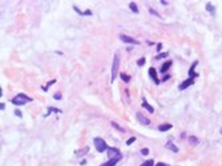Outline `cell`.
<instances>
[{"label":"cell","mask_w":222,"mask_h":166,"mask_svg":"<svg viewBox=\"0 0 222 166\" xmlns=\"http://www.w3.org/2000/svg\"><path fill=\"white\" fill-rule=\"evenodd\" d=\"M166 148H168V149H170V150H173V151H176V153L178 151V148L176 146V145H173L172 142H168V144H166Z\"/></svg>","instance_id":"12"},{"label":"cell","mask_w":222,"mask_h":166,"mask_svg":"<svg viewBox=\"0 0 222 166\" xmlns=\"http://www.w3.org/2000/svg\"><path fill=\"white\" fill-rule=\"evenodd\" d=\"M196 65H197V61H196L194 64H193L192 67H190V69H189V76H190V77H193V74L196 76V73H194V68H196Z\"/></svg>","instance_id":"18"},{"label":"cell","mask_w":222,"mask_h":166,"mask_svg":"<svg viewBox=\"0 0 222 166\" xmlns=\"http://www.w3.org/2000/svg\"><path fill=\"white\" fill-rule=\"evenodd\" d=\"M221 134H222V129H221Z\"/></svg>","instance_id":"27"},{"label":"cell","mask_w":222,"mask_h":166,"mask_svg":"<svg viewBox=\"0 0 222 166\" xmlns=\"http://www.w3.org/2000/svg\"><path fill=\"white\" fill-rule=\"evenodd\" d=\"M120 77H121L122 80H124L125 82H129V81H130V76H128V74H126V73H124V72H121V73H120Z\"/></svg>","instance_id":"15"},{"label":"cell","mask_w":222,"mask_h":166,"mask_svg":"<svg viewBox=\"0 0 222 166\" xmlns=\"http://www.w3.org/2000/svg\"><path fill=\"white\" fill-rule=\"evenodd\" d=\"M108 154L110 156V158H115V157L121 156L120 150H118V149H116V148H109V149H108Z\"/></svg>","instance_id":"7"},{"label":"cell","mask_w":222,"mask_h":166,"mask_svg":"<svg viewBox=\"0 0 222 166\" xmlns=\"http://www.w3.org/2000/svg\"><path fill=\"white\" fill-rule=\"evenodd\" d=\"M110 124H112V126H113V128H116V129H117L118 131H122V133H124V131H125L124 128L120 126V125H117V124H116V122H110Z\"/></svg>","instance_id":"17"},{"label":"cell","mask_w":222,"mask_h":166,"mask_svg":"<svg viewBox=\"0 0 222 166\" xmlns=\"http://www.w3.org/2000/svg\"><path fill=\"white\" fill-rule=\"evenodd\" d=\"M149 76L152 77L153 81H154L156 84H158V82H160V80H158V77H157V72H156L154 68H150V69H149Z\"/></svg>","instance_id":"9"},{"label":"cell","mask_w":222,"mask_h":166,"mask_svg":"<svg viewBox=\"0 0 222 166\" xmlns=\"http://www.w3.org/2000/svg\"><path fill=\"white\" fill-rule=\"evenodd\" d=\"M137 120L141 122L142 125H149V122H150L149 118H146V117H145L142 113H137Z\"/></svg>","instance_id":"8"},{"label":"cell","mask_w":222,"mask_h":166,"mask_svg":"<svg viewBox=\"0 0 222 166\" xmlns=\"http://www.w3.org/2000/svg\"><path fill=\"white\" fill-rule=\"evenodd\" d=\"M121 157L122 156H118V157H115V158H110L109 161L108 162H105V164H102V165H100V166H115L116 164H117L118 161L121 159Z\"/></svg>","instance_id":"6"},{"label":"cell","mask_w":222,"mask_h":166,"mask_svg":"<svg viewBox=\"0 0 222 166\" xmlns=\"http://www.w3.org/2000/svg\"><path fill=\"white\" fill-rule=\"evenodd\" d=\"M93 142H95L96 149H97V150L100 151V153H102V151H105V150H108V145H107V142H105L102 138H100V137H96V138L93 140Z\"/></svg>","instance_id":"3"},{"label":"cell","mask_w":222,"mask_h":166,"mask_svg":"<svg viewBox=\"0 0 222 166\" xmlns=\"http://www.w3.org/2000/svg\"><path fill=\"white\" fill-rule=\"evenodd\" d=\"M120 39L124 43H128V44H135V45L140 44V41H138V40L133 39V37H130V36H126V35H120Z\"/></svg>","instance_id":"5"},{"label":"cell","mask_w":222,"mask_h":166,"mask_svg":"<svg viewBox=\"0 0 222 166\" xmlns=\"http://www.w3.org/2000/svg\"><path fill=\"white\" fill-rule=\"evenodd\" d=\"M206 10L209 11V12L212 13V15H215V10H214V7H213V5L210 4V3H207V4H206Z\"/></svg>","instance_id":"13"},{"label":"cell","mask_w":222,"mask_h":166,"mask_svg":"<svg viewBox=\"0 0 222 166\" xmlns=\"http://www.w3.org/2000/svg\"><path fill=\"white\" fill-rule=\"evenodd\" d=\"M135 141H136V138H135V137H132V138H129V140H128V141H126V145L133 144V142H135Z\"/></svg>","instance_id":"23"},{"label":"cell","mask_w":222,"mask_h":166,"mask_svg":"<svg viewBox=\"0 0 222 166\" xmlns=\"http://www.w3.org/2000/svg\"><path fill=\"white\" fill-rule=\"evenodd\" d=\"M129 7H130V10H132L135 13H137V12H138V8H137V5H136V3H133V1H132V3L129 4Z\"/></svg>","instance_id":"19"},{"label":"cell","mask_w":222,"mask_h":166,"mask_svg":"<svg viewBox=\"0 0 222 166\" xmlns=\"http://www.w3.org/2000/svg\"><path fill=\"white\" fill-rule=\"evenodd\" d=\"M162 57H168V53L166 52H165V53H160V55L156 56V60H160V59H162Z\"/></svg>","instance_id":"21"},{"label":"cell","mask_w":222,"mask_h":166,"mask_svg":"<svg viewBox=\"0 0 222 166\" xmlns=\"http://www.w3.org/2000/svg\"><path fill=\"white\" fill-rule=\"evenodd\" d=\"M193 84H194V79H193V77H189L187 80H185L184 82H181V84L178 85V89H180V90H184V89L189 88L190 85H193Z\"/></svg>","instance_id":"4"},{"label":"cell","mask_w":222,"mask_h":166,"mask_svg":"<svg viewBox=\"0 0 222 166\" xmlns=\"http://www.w3.org/2000/svg\"><path fill=\"white\" fill-rule=\"evenodd\" d=\"M144 64H145V59H144V57H141V59L137 61V65H144Z\"/></svg>","instance_id":"22"},{"label":"cell","mask_w":222,"mask_h":166,"mask_svg":"<svg viewBox=\"0 0 222 166\" xmlns=\"http://www.w3.org/2000/svg\"><path fill=\"white\" fill-rule=\"evenodd\" d=\"M169 129H172V124H162V125L158 126V130L160 131H166Z\"/></svg>","instance_id":"10"},{"label":"cell","mask_w":222,"mask_h":166,"mask_svg":"<svg viewBox=\"0 0 222 166\" xmlns=\"http://www.w3.org/2000/svg\"><path fill=\"white\" fill-rule=\"evenodd\" d=\"M170 65H172V61H170V60H169V61H166V62H165V64L161 67V72H162V73L168 72V69H169V68H170Z\"/></svg>","instance_id":"11"},{"label":"cell","mask_w":222,"mask_h":166,"mask_svg":"<svg viewBox=\"0 0 222 166\" xmlns=\"http://www.w3.org/2000/svg\"><path fill=\"white\" fill-rule=\"evenodd\" d=\"M189 142H190V145H194V146H196V145H198V138H197V137H189Z\"/></svg>","instance_id":"16"},{"label":"cell","mask_w":222,"mask_h":166,"mask_svg":"<svg viewBox=\"0 0 222 166\" xmlns=\"http://www.w3.org/2000/svg\"><path fill=\"white\" fill-rule=\"evenodd\" d=\"M118 67H120V55H118V52H116L115 59H113V65H112V81L116 80V76L118 73Z\"/></svg>","instance_id":"2"},{"label":"cell","mask_w":222,"mask_h":166,"mask_svg":"<svg viewBox=\"0 0 222 166\" xmlns=\"http://www.w3.org/2000/svg\"><path fill=\"white\" fill-rule=\"evenodd\" d=\"M142 107H144V108H145V109H148V110H149V112H150V113H153V112H154V109H153V108H152V107H150V105H149V104H148V102H146V101H145V100H144V102H142Z\"/></svg>","instance_id":"14"},{"label":"cell","mask_w":222,"mask_h":166,"mask_svg":"<svg viewBox=\"0 0 222 166\" xmlns=\"http://www.w3.org/2000/svg\"><path fill=\"white\" fill-rule=\"evenodd\" d=\"M29 101H32V98L28 97V96H25L24 93L16 94V96L12 98V104H15V105H24V104H27V102H29Z\"/></svg>","instance_id":"1"},{"label":"cell","mask_w":222,"mask_h":166,"mask_svg":"<svg viewBox=\"0 0 222 166\" xmlns=\"http://www.w3.org/2000/svg\"><path fill=\"white\" fill-rule=\"evenodd\" d=\"M16 116H19V117H20V116H21V113H20V110H16Z\"/></svg>","instance_id":"26"},{"label":"cell","mask_w":222,"mask_h":166,"mask_svg":"<svg viewBox=\"0 0 222 166\" xmlns=\"http://www.w3.org/2000/svg\"><path fill=\"white\" fill-rule=\"evenodd\" d=\"M156 166H169V165H168V164H162V162H158Z\"/></svg>","instance_id":"25"},{"label":"cell","mask_w":222,"mask_h":166,"mask_svg":"<svg viewBox=\"0 0 222 166\" xmlns=\"http://www.w3.org/2000/svg\"><path fill=\"white\" fill-rule=\"evenodd\" d=\"M141 166H154V162H153V159H149V161H145Z\"/></svg>","instance_id":"20"},{"label":"cell","mask_w":222,"mask_h":166,"mask_svg":"<svg viewBox=\"0 0 222 166\" xmlns=\"http://www.w3.org/2000/svg\"><path fill=\"white\" fill-rule=\"evenodd\" d=\"M148 153H149V150H148L146 148H145V149H142V150H141V154H142V156H146Z\"/></svg>","instance_id":"24"}]
</instances>
